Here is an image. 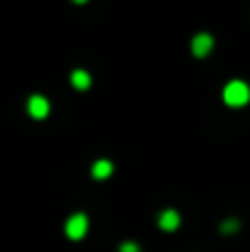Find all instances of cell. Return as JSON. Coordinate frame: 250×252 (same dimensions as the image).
Segmentation results:
<instances>
[{
  "mask_svg": "<svg viewBox=\"0 0 250 252\" xmlns=\"http://www.w3.org/2000/svg\"><path fill=\"white\" fill-rule=\"evenodd\" d=\"M67 235L71 238V240H81L83 235H86V230H88V218L83 216V213H76V216H71L69 220H67Z\"/></svg>",
  "mask_w": 250,
  "mask_h": 252,
  "instance_id": "2",
  "label": "cell"
},
{
  "mask_svg": "<svg viewBox=\"0 0 250 252\" xmlns=\"http://www.w3.org/2000/svg\"><path fill=\"white\" fill-rule=\"evenodd\" d=\"M74 2H79V5H83V2H86V0H74Z\"/></svg>",
  "mask_w": 250,
  "mask_h": 252,
  "instance_id": "10",
  "label": "cell"
},
{
  "mask_svg": "<svg viewBox=\"0 0 250 252\" xmlns=\"http://www.w3.org/2000/svg\"><path fill=\"white\" fill-rule=\"evenodd\" d=\"M157 223H160V228H162V230H177V228H179V223H181V218H179V213H177V211H172V208H169V211H162V213H160V220H157Z\"/></svg>",
  "mask_w": 250,
  "mask_h": 252,
  "instance_id": "5",
  "label": "cell"
},
{
  "mask_svg": "<svg viewBox=\"0 0 250 252\" xmlns=\"http://www.w3.org/2000/svg\"><path fill=\"white\" fill-rule=\"evenodd\" d=\"M211 49H214V37H211V34L201 32V34H196V37L191 39V52H194V57H206Z\"/></svg>",
  "mask_w": 250,
  "mask_h": 252,
  "instance_id": "3",
  "label": "cell"
},
{
  "mask_svg": "<svg viewBox=\"0 0 250 252\" xmlns=\"http://www.w3.org/2000/svg\"><path fill=\"white\" fill-rule=\"evenodd\" d=\"M71 84H74V88H79V91H86V88L91 86V76H88L83 69H76V71L71 74Z\"/></svg>",
  "mask_w": 250,
  "mask_h": 252,
  "instance_id": "7",
  "label": "cell"
},
{
  "mask_svg": "<svg viewBox=\"0 0 250 252\" xmlns=\"http://www.w3.org/2000/svg\"><path fill=\"white\" fill-rule=\"evenodd\" d=\"M238 228H241V223H238L236 218H228V220L221 225V233H236Z\"/></svg>",
  "mask_w": 250,
  "mask_h": 252,
  "instance_id": "8",
  "label": "cell"
},
{
  "mask_svg": "<svg viewBox=\"0 0 250 252\" xmlns=\"http://www.w3.org/2000/svg\"><path fill=\"white\" fill-rule=\"evenodd\" d=\"M118 252H140V245H138V243H130V240H128V243H123V245L118 248Z\"/></svg>",
  "mask_w": 250,
  "mask_h": 252,
  "instance_id": "9",
  "label": "cell"
},
{
  "mask_svg": "<svg viewBox=\"0 0 250 252\" xmlns=\"http://www.w3.org/2000/svg\"><path fill=\"white\" fill-rule=\"evenodd\" d=\"M223 100L231 108H243L250 103V86L246 81H231L223 88Z\"/></svg>",
  "mask_w": 250,
  "mask_h": 252,
  "instance_id": "1",
  "label": "cell"
},
{
  "mask_svg": "<svg viewBox=\"0 0 250 252\" xmlns=\"http://www.w3.org/2000/svg\"><path fill=\"white\" fill-rule=\"evenodd\" d=\"M27 108H30V115H32L35 120H42V118H47V113H49V100H47L44 95H32L30 103H27Z\"/></svg>",
  "mask_w": 250,
  "mask_h": 252,
  "instance_id": "4",
  "label": "cell"
},
{
  "mask_svg": "<svg viewBox=\"0 0 250 252\" xmlns=\"http://www.w3.org/2000/svg\"><path fill=\"white\" fill-rule=\"evenodd\" d=\"M91 174H93V179H108L110 174H113V164L108 162V159H98L96 164H93V169H91Z\"/></svg>",
  "mask_w": 250,
  "mask_h": 252,
  "instance_id": "6",
  "label": "cell"
}]
</instances>
